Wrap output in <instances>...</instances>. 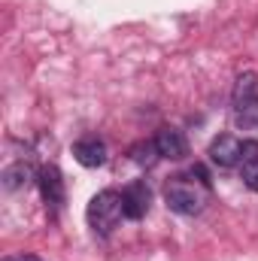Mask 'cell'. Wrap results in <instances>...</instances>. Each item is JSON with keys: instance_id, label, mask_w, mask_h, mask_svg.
<instances>
[{"instance_id": "6da1fadb", "label": "cell", "mask_w": 258, "mask_h": 261, "mask_svg": "<svg viewBox=\"0 0 258 261\" xmlns=\"http://www.w3.org/2000/svg\"><path fill=\"white\" fill-rule=\"evenodd\" d=\"M207 197H210L207 182L194 179L192 173L189 176H170L164 186V203L179 216H197L207 206Z\"/></svg>"}, {"instance_id": "7a4b0ae2", "label": "cell", "mask_w": 258, "mask_h": 261, "mask_svg": "<svg viewBox=\"0 0 258 261\" xmlns=\"http://www.w3.org/2000/svg\"><path fill=\"white\" fill-rule=\"evenodd\" d=\"M122 216H125V203H122V195L113 192V189L97 192L88 200V210H85V219H88V225L97 237H110L119 228Z\"/></svg>"}, {"instance_id": "3957f363", "label": "cell", "mask_w": 258, "mask_h": 261, "mask_svg": "<svg viewBox=\"0 0 258 261\" xmlns=\"http://www.w3.org/2000/svg\"><path fill=\"white\" fill-rule=\"evenodd\" d=\"M210 161L219 164V167H234L243 161V143L234 137V134H222L210 143Z\"/></svg>"}, {"instance_id": "277c9868", "label": "cell", "mask_w": 258, "mask_h": 261, "mask_svg": "<svg viewBox=\"0 0 258 261\" xmlns=\"http://www.w3.org/2000/svg\"><path fill=\"white\" fill-rule=\"evenodd\" d=\"M37 182H40V195H43V200H46L52 210H61V206H64V200H67L64 179H61V170H58L55 164H46V167L40 170Z\"/></svg>"}, {"instance_id": "5b68a950", "label": "cell", "mask_w": 258, "mask_h": 261, "mask_svg": "<svg viewBox=\"0 0 258 261\" xmlns=\"http://www.w3.org/2000/svg\"><path fill=\"white\" fill-rule=\"evenodd\" d=\"M122 203H125V216L128 219H143L152 206V189L146 186V179H137L122 189Z\"/></svg>"}, {"instance_id": "8992f818", "label": "cell", "mask_w": 258, "mask_h": 261, "mask_svg": "<svg viewBox=\"0 0 258 261\" xmlns=\"http://www.w3.org/2000/svg\"><path fill=\"white\" fill-rule=\"evenodd\" d=\"M155 146L161 152V158H170V161H183L189 155V140L179 128H161L155 134Z\"/></svg>"}, {"instance_id": "52a82bcc", "label": "cell", "mask_w": 258, "mask_h": 261, "mask_svg": "<svg viewBox=\"0 0 258 261\" xmlns=\"http://www.w3.org/2000/svg\"><path fill=\"white\" fill-rule=\"evenodd\" d=\"M73 158L82 167H104L107 164V143L97 137H82L73 143Z\"/></svg>"}, {"instance_id": "ba28073f", "label": "cell", "mask_w": 258, "mask_h": 261, "mask_svg": "<svg viewBox=\"0 0 258 261\" xmlns=\"http://www.w3.org/2000/svg\"><path fill=\"white\" fill-rule=\"evenodd\" d=\"M131 161L134 164H140V167H155L158 164V158H161V152H158V146H155V140H140V143H134L128 149Z\"/></svg>"}, {"instance_id": "9c48e42d", "label": "cell", "mask_w": 258, "mask_h": 261, "mask_svg": "<svg viewBox=\"0 0 258 261\" xmlns=\"http://www.w3.org/2000/svg\"><path fill=\"white\" fill-rule=\"evenodd\" d=\"M255 91H258V76H255V73H240V76H237V82H234V91H231L234 107H240V103H246V100L258 97Z\"/></svg>"}, {"instance_id": "30bf717a", "label": "cell", "mask_w": 258, "mask_h": 261, "mask_svg": "<svg viewBox=\"0 0 258 261\" xmlns=\"http://www.w3.org/2000/svg\"><path fill=\"white\" fill-rule=\"evenodd\" d=\"M31 179H34V170H31V164H24V161H18V164H9V167L3 170V186H6L9 192H15V189L28 186Z\"/></svg>"}, {"instance_id": "8fae6325", "label": "cell", "mask_w": 258, "mask_h": 261, "mask_svg": "<svg viewBox=\"0 0 258 261\" xmlns=\"http://www.w3.org/2000/svg\"><path fill=\"white\" fill-rule=\"evenodd\" d=\"M234 122L240 130H258V97L234 107Z\"/></svg>"}, {"instance_id": "7c38bea8", "label": "cell", "mask_w": 258, "mask_h": 261, "mask_svg": "<svg viewBox=\"0 0 258 261\" xmlns=\"http://www.w3.org/2000/svg\"><path fill=\"white\" fill-rule=\"evenodd\" d=\"M240 179H243V186L249 192H258V155L240 161Z\"/></svg>"}, {"instance_id": "4fadbf2b", "label": "cell", "mask_w": 258, "mask_h": 261, "mask_svg": "<svg viewBox=\"0 0 258 261\" xmlns=\"http://www.w3.org/2000/svg\"><path fill=\"white\" fill-rule=\"evenodd\" d=\"M6 261H40L37 255H18V258H6Z\"/></svg>"}]
</instances>
